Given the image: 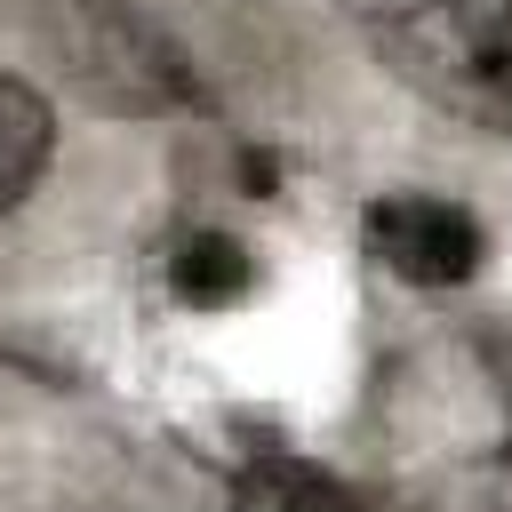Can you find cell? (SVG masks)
<instances>
[{
	"label": "cell",
	"mask_w": 512,
	"mask_h": 512,
	"mask_svg": "<svg viewBox=\"0 0 512 512\" xmlns=\"http://www.w3.org/2000/svg\"><path fill=\"white\" fill-rule=\"evenodd\" d=\"M368 248H376L384 272H400V280H416V288H456V280L480 272L488 232H480V216L456 208V200L392 192V200L368 208Z\"/></svg>",
	"instance_id": "7a4b0ae2"
},
{
	"label": "cell",
	"mask_w": 512,
	"mask_h": 512,
	"mask_svg": "<svg viewBox=\"0 0 512 512\" xmlns=\"http://www.w3.org/2000/svg\"><path fill=\"white\" fill-rule=\"evenodd\" d=\"M168 280H176V296H184L192 312H224V304H240V296H248L256 256H248L232 232H192V240L176 248Z\"/></svg>",
	"instance_id": "277c9868"
},
{
	"label": "cell",
	"mask_w": 512,
	"mask_h": 512,
	"mask_svg": "<svg viewBox=\"0 0 512 512\" xmlns=\"http://www.w3.org/2000/svg\"><path fill=\"white\" fill-rule=\"evenodd\" d=\"M240 512H352V496L336 480H320L312 464L272 456V464L240 472Z\"/></svg>",
	"instance_id": "5b68a950"
},
{
	"label": "cell",
	"mask_w": 512,
	"mask_h": 512,
	"mask_svg": "<svg viewBox=\"0 0 512 512\" xmlns=\"http://www.w3.org/2000/svg\"><path fill=\"white\" fill-rule=\"evenodd\" d=\"M384 64L488 136H512V0H376Z\"/></svg>",
	"instance_id": "6da1fadb"
},
{
	"label": "cell",
	"mask_w": 512,
	"mask_h": 512,
	"mask_svg": "<svg viewBox=\"0 0 512 512\" xmlns=\"http://www.w3.org/2000/svg\"><path fill=\"white\" fill-rule=\"evenodd\" d=\"M48 144H56L48 104H40L16 72H0V216L24 208V192H32L40 168H48Z\"/></svg>",
	"instance_id": "3957f363"
}]
</instances>
